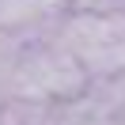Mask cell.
I'll list each match as a JSON object with an SVG mask.
<instances>
[{
  "mask_svg": "<svg viewBox=\"0 0 125 125\" xmlns=\"http://www.w3.org/2000/svg\"><path fill=\"white\" fill-rule=\"evenodd\" d=\"M61 49H68L76 57L87 76L125 72V15L121 11H106V15L76 11V15H68Z\"/></svg>",
  "mask_w": 125,
  "mask_h": 125,
  "instance_id": "obj_2",
  "label": "cell"
},
{
  "mask_svg": "<svg viewBox=\"0 0 125 125\" xmlns=\"http://www.w3.org/2000/svg\"><path fill=\"white\" fill-rule=\"evenodd\" d=\"M68 8V0H0V31H27L42 19H53Z\"/></svg>",
  "mask_w": 125,
  "mask_h": 125,
  "instance_id": "obj_3",
  "label": "cell"
},
{
  "mask_svg": "<svg viewBox=\"0 0 125 125\" xmlns=\"http://www.w3.org/2000/svg\"><path fill=\"white\" fill-rule=\"evenodd\" d=\"M4 87L11 91V99L23 102H72L83 95L87 87V72L80 68V61L61 46H38L31 53H19L8 64V80Z\"/></svg>",
  "mask_w": 125,
  "mask_h": 125,
  "instance_id": "obj_1",
  "label": "cell"
},
{
  "mask_svg": "<svg viewBox=\"0 0 125 125\" xmlns=\"http://www.w3.org/2000/svg\"><path fill=\"white\" fill-rule=\"evenodd\" d=\"M125 0H68V8L76 11H91V15H106V11H117Z\"/></svg>",
  "mask_w": 125,
  "mask_h": 125,
  "instance_id": "obj_4",
  "label": "cell"
}]
</instances>
